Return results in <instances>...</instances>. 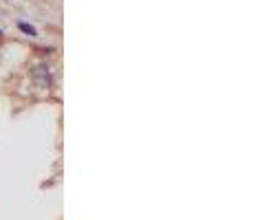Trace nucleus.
<instances>
[{"label": "nucleus", "instance_id": "1", "mask_svg": "<svg viewBox=\"0 0 253 220\" xmlns=\"http://www.w3.org/2000/svg\"><path fill=\"white\" fill-rule=\"evenodd\" d=\"M18 27H20V29H22V31H24V33H29V36H36V29H33V27H29V24H24V22H20V24H18Z\"/></svg>", "mask_w": 253, "mask_h": 220}]
</instances>
